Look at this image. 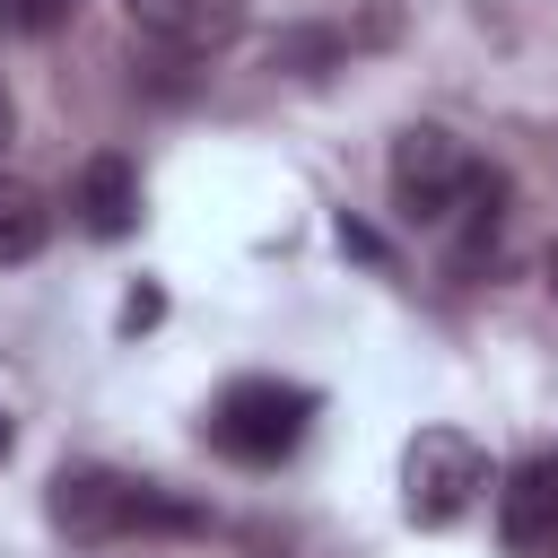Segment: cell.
I'll return each instance as SVG.
<instances>
[{"label": "cell", "mask_w": 558, "mask_h": 558, "mask_svg": "<svg viewBox=\"0 0 558 558\" xmlns=\"http://www.w3.org/2000/svg\"><path fill=\"white\" fill-rule=\"evenodd\" d=\"M305 427H314V392L305 384H279V375H244V384H227L209 401V445L227 462H244V471L288 462L305 445Z\"/></svg>", "instance_id": "3"}, {"label": "cell", "mask_w": 558, "mask_h": 558, "mask_svg": "<svg viewBox=\"0 0 558 558\" xmlns=\"http://www.w3.org/2000/svg\"><path fill=\"white\" fill-rule=\"evenodd\" d=\"M541 288H549V305H558V244H549V262H541Z\"/></svg>", "instance_id": "11"}, {"label": "cell", "mask_w": 558, "mask_h": 558, "mask_svg": "<svg viewBox=\"0 0 558 558\" xmlns=\"http://www.w3.org/2000/svg\"><path fill=\"white\" fill-rule=\"evenodd\" d=\"M384 174H392V218L418 227V235H445V227L462 218V201L480 192L488 166H480L445 122H410V131L392 140V166H384Z\"/></svg>", "instance_id": "2"}, {"label": "cell", "mask_w": 558, "mask_h": 558, "mask_svg": "<svg viewBox=\"0 0 558 558\" xmlns=\"http://www.w3.org/2000/svg\"><path fill=\"white\" fill-rule=\"evenodd\" d=\"M52 244V201L35 192V183H17V174H0V270H17V262H35Z\"/></svg>", "instance_id": "8"}, {"label": "cell", "mask_w": 558, "mask_h": 558, "mask_svg": "<svg viewBox=\"0 0 558 558\" xmlns=\"http://www.w3.org/2000/svg\"><path fill=\"white\" fill-rule=\"evenodd\" d=\"M122 17L166 61H209L244 35V0H122Z\"/></svg>", "instance_id": "5"}, {"label": "cell", "mask_w": 558, "mask_h": 558, "mask_svg": "<svg viewBox=\"0 0 558 558\" xmlns=\"http://www.w3.org/2000/svg\"><path fill=\"white\" fill-rule=\"evenodd\" d=\"M70 17H78V0H0V35H26V44L61 35Z\"/></svg>", "instance_id": "9"}, {"label": "cell", "mask_w": 558, "mask_h": 558, "mask_svg": "<svg viewBox=\"0 0 558 558\" xmlns=\"http://www.w3.org/2000/svg\"><path fill=\"white\" fill-rule=\"evenodd\" d=\"M497 532H506V558H558V453H532L506 471Z\"/></svg>", "instance_id": "6"}, {"label": "cell", "mask_w": 558, "mask_h": 558, "mask_svg": "<svg viewBox=\"0 0 558 558\" xmlns=\"http://www.w3.org/2000/svg\"><path fill=\"white\" fill-rule=\"evenodd\" d=\"M480 497H488V453H480L462 427H418V436L401 445V514H410L418 532L462 523Z\"/></svg>", "instance_id": "4"}, {"label": "cell", "mask_w": 558, "mask_h": 558, "mask_svg": "<svg viewBox=\"0 0 558 558\" xmlns=\"http://www.w3.org/2000/svg\"><path fill=\"white\" fill-rule=\"evenodd\" d=\"M70 209H78V227L87 235H131L140 227V174H131V157H87L78 166V192H70Z\"/></svg>", "instance_id": "7"}, {"label": "cell", "mask_w": 558, "mask_h": 558, "mask_svg": "<svg viewBox=\"0 0 558 558\" xmlns=\"http://www.w3.org/2000/svg\"><path fill=\"white\" fill-rule=\"evenodd\" d=\"M52 523L78 541V549H113V541H183V532H209V514L157 480H131V471H105V462H70L52 471Z\"/></svg>", "instance_id": "1"}, {"label": "cell", "mask_w": 558, "mask_h": 558, "mask_svg": "<svg viewBox=\"0 0 558 558\" xmlns=\"http://www.w3.org/2000/svg\"><path fill=\"white\" fill-rule=\"evenodd\" d=\"M17 140V105H9V78H0V148Z\"/></svg>", "instance_id": "10"}, {"label": "cell", "mask_w": 558, "mask_h": 558, "mask_svg": "<svg viewBox=\"0 0 558 558\" xmlns=\"http://www.w3.org/2000/svg\"><path fill=\"white\" fill-rule=\"evenodd\" d=\"M0 453H9V410H0Z\"/></svg>", "instance_id": "12"}]
</instances>
